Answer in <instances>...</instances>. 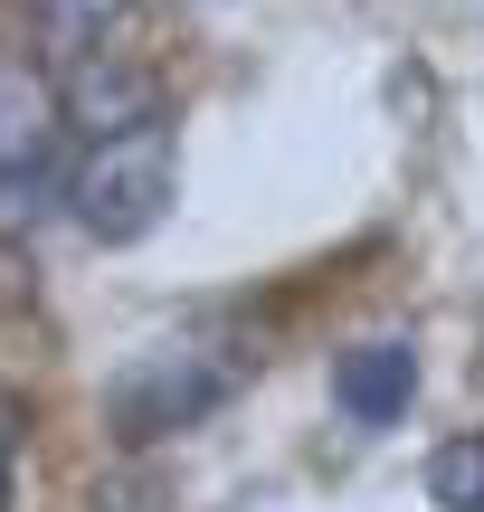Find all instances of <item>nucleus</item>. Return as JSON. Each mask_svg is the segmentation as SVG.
<instances>
[{
    "instance_id": "f257e3e1",
    "label": "nucleus",
    "mask_w": 484,
    "mask_h": 512,
    "mask_svg": "<svg viewBox=\"0 0 484 512\" xmlns=\"http://www.w3.org/2000/svg\"><path fill=\"white\" fill-rule=\"evenodd\" d=\"M171 190H181V152H171V124L152 114V124L95 133L76 181L57 190V200L76 209V228H86L95 247H133V238H152V228L171 219Z\"/></svg>"
},
{
    "instance_id": "f03ea898",
    "label": "nucleus",
    "mask_w": 484,
    "mask_h": 512,
    "mask_svg": "<svg viewBox=\"0 0 484 512\" xmlns=\"http://www.w3.org/2000/svg\"><path fill=\"white\" fill-rule=\"evenodd\" d=\"M228 389H238V351L190 332V342H152L143 361L114 380L105 418H114V437H124V446H162L171 427H200Z\"/></svg>"
},
{
    "instance_id": "7ed1b4c3",
    "label": "nucleus",
    "mask_w": 484,
    "mask_h": 512,
    "mask_svg": "<svg viewBox=\"0 0 484 512\" xmlns=\"http://www.w3.org/2000/svg\"><path fill=\"white\" fill-rule=\"evenodd\" d=\"M152 114H162V86H152L143 67H124L114 48H86V57H67V76H57V124L124 133V124H152Z\"/></svg>"
},
{
    "instance_id": "20e7f679",
    "label": "nucleus",
    "mask_w": 484,
    "mask_h": 512,
    "mask_svg": "<svg viewBox=\"0 0 484 512\" xmlns=\"http://www.w3.org/2000/svg\"><path fill=\"white\" fill-rule=\"evenodd\" d=\"M57 143V86L38 57L0 48V171H38Z\"/></svg>"
},
{
    "instance_id": "39448f33",
    "label": "nucleus",
    "mask_w": 484,
    "mask_h": 512,
    "mask_svg": "<svg viewBox=\"0 0 484 512\" xmlns=\"http://www.w3.org/2000/svg\"><path fill=\"white\" fill-rule=\"evenodd\" d=\"M409 389H418V351L409 342H361V351L333 361V399H342V418H361V427H390L399 408H409Z\"/></svg>"
},
{
    "instance_id": "423d86ee",
    "label": "nucleus",
    "mask_w": 484,
    "mask_h": 512,
    "mask_svg": "<svg viewBox=\"0 0 484 512\" xmlns=\"http://www.w3.org/2000/svg\"><path fill=\"white\" fill-rule=\"evenodd\" d=\"M124 10H133V0H29L38 38H48L57 57H86V48H105V29H124Z\"/></svg>"
},
{
    "instance_id": "0eeeda50",
    "label": "nucleus",
    "mask_w": 484,
    "mask_h": 512,
    "mask_svg": "<svg viewBox=\"0 0 484 512\" xmlns=\"http://www.w3.org/2000/svg\"><path fill=\"white\" fill-rule=\"evenodd\" d=\"M428 503H447V512H484V437L437 446V465H428Z\"/></svg>"
},
{
    "instance_id": "6e6552de",
    "label": "nucleus",
    "mask_w": 484,
    "mask_h": 512,
    "mask_svg": "<svg viewBox=\"0 0 484 512\" xmlns=\"http://www.w3.org/2000/svg\"><path fill=\"white\" fill-rule=\"evenodd\" d=\"M48 209H57L48 171H0V238H38Z\"/></svg>"
},
{
    "instance_id": "1a4fd4ad",
    "label": "nucleus",
    "mask_w": 484,
    "mask_h": 512,
    "mask_svg": "<svg viewBox=\"0 0 484 512\" xmlns=\"http://www.w3.org/2000/svg\"><path fill=\"white\" fill-rule=\"evenodd\" d=\"M95 503H114V512H152V475H133V484H105Z\"/></svg>"
},
{
    "instance_id": "9d476101",
    "label": "nucleus",
    "mask_w": 484,
    "mask_h": 512,
    "mask_svg": "<svg viewBox=\"0 0 484 512\" xmlns=\"http://www.w3.org/2000/svg\"><path fill=\"white\" fill-rule=\"evenodd\" d=\"M10 437H19V408L0 399V484H10Z\"/></svg>"
}]
</instances>
